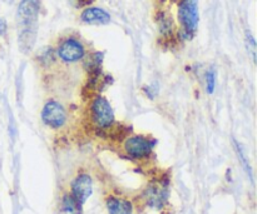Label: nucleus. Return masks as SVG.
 <instances>
[{
	"instance_id": "7",
	"label": "nucleus",
	"mask_w": 257,
	"mask_h": 214,
	"mask_svg": "<svg viewBox=\"0 0 257 214\" xmlns=\"http://www.w3.org/2000/svg\"><path fill=\"white\" fill-rule=\"evenodd\" d=\"M153 147V143H151L147 138L135 135L125 140L124 149L127 154L133 158H145L151 153Z\"/></svg>"
},
{
	"instance_id": "3",
	"label": "nucleus",
	"mask_w": 257,
	"mask_h": 214,
	"mask_svg": "<svg viewBox=\"0 0 257 214\" xmlns=\"http://www.w3.org/2000/svg\"><path fill=\"white\" fill-rule=\"evenodd\" d=\"M93 122L99 128H109L114 123V112L110 107L109 102L105 98H95L92 104Z\"/></svg>"
},
{
	"instance_id": "4",
	"label": "nucleus",
	"mask_w": 257,
	"mask_h": 214,
	"mask_svg": "<svg viewBox=\"0 0 257 214\" xmlns=\"http://www.w3.org/2000/svg\"><path fill=\"white\" fill-rule=\"evenodd\" d=\"M42 119L49 127L60 128L67 122V112L60 103L50 100L43 107Z\"/></svg>"
},
{
	"instance_id": "2",
	"label": "nucleus",
	"mask_w": 257,
	"mask_h": 214,
	"mask_svg": "<svg viewBox=\"0 0 257 214\" xmlns=\"http://www.w3.org/2000/svg\"><path fill=\"white\" fill-rule=\"evenodd\" d=\"M178 20L182 28L183 37L190 39L196 34L200 22L198 0H181L178 7Z\"/></svg>"
},
{
	"instance_id": "15",
	"label": "nucleus",
	"mask_w": 257,
	"mask_h": 214,
	"mask_svg": "<svg viewBox=\"0 0 257 214\" xmlns=\"http://www.w3.org/2000/svg\"><path fill=\"white\" fill-rule=\"evenodd\" d=\"M235 143H236V152H237L238 157H240V159H241V162H242L243 167H245L246 172H247V173H248V174H250L251 179H252V170H251L250 165H248V162H247V160H246L245 155H243V150H242V148H241V147H240V144H238V143H237V142H235Z\"/></svg>"
},
{
	"instance_id": "10",
	"label": "nucleus",
	"mask_w": 257,
	"mask_h": 214,
	"mask_svg": "<svg viewBox=\"0 0 257 214\" xmlns=\"http://www.w3.org/2000/svg\"><path fill=\"white\" fill-rule=\"evenodd\" d=\"M109 214H132V205L130 202L118 198H110L107 202Z\"/></svg>"
},
{
	"instance_id": "11",
	"label": "nucleus",
	"mask_w": 257,
	"mask_h": 214,
	"mask_svg": "<svg viewBox=\"0 0 257 214\" xmlns=\"http://www.w3.org/2000/svg\"><path fill=\"white\" fill-rule=\"evenodd\" d=\"M158 27H160V30L162 34H170L172 32V20H171L170 15L166 14V13H162V14L158 15L157 18Z\"/></svg>"
},
{
	"instance_id": "16",
	"label": "nucleus",
	"mask_w": 257,
	"mask_h": 214,
	"mask_svg": "<svg viewBox=\"0 0 257 214\" xmlns=\"http://www.w3.org/2000/svg\"><path fill=\"white\" fill-rule=\"evenodd\" d=\"M7 30H8L7 22H5L3 18H0V35H2V37H4L5 33H7Z\"/></svg>"
},
{
	"instance_id": "12",
	"label": "nucleus",
	"mask_w": 257,
	"mask_h": 214,
	"mask_svg": "<svg viewBox=\"0 0 257 214\" xmlns=\"http://www.w3.org/2000/svg\"><path fill=\"white\" fill-rule=\"evenodd\" d=\"M63 207H64V210L68 213L77 214L78 212L82 210V207L77 203V200L72 197V195H65L64 200H63Z\"/></svg>"
},
{
	"instance_id": "5",
	"label": "nucleus",
	"mask_w": 257,
	"mask_h": 214,
	"mask_svg": "<svg viewBox=\"0 0 257 214\" xmlns=\"http://www.w3.org/2000/svg\"><path fill=\"white\" fill-rule=\"evenodd\" d=\"M58 55L65 63H74L85 55L84 45L75 38H67L58 47Z\"/></svg>"
},
{
	"instance_id": "14",
	"label": "nucleus",
	"mask_w": 257,
	"mask_h": 214,
	"mask_svg": "<svg viewBox=\"0 0 257 214\" xmlns=\"http://www.w3.org/2000/svg\"><path fill=\"white\" fill-rule=\"evenodd\" d=\"M246 47H247V50L252 57V60L256 62V40L251 33H247V35H246Z\"/></svg>"
},
{
	"instance_id": "9",
	"label": "nucleus",
	"mask_w": 257,
	"mask_h": 214,
	"mask_svg": "<svg viewBox=\"0 0 257 214\" xmlns=\"http://www.w3.org/2000/svg\"><path fill=\"white\" fill-rule=\"evenodd\" d=\"M146 199L147 203L153 208H161L165 204L167 199V193L165 188H161L158 185H152L146 190Z\"/></svg>"
},
{
	"instance_id": "17",
	"label": "nucleus",
	"mask_w": 257,
	"mask_h": 214,
	"mask_svg": "<svg viewBox=\"0 0 257 214\" xmlns=\"http://www.w3.org/2000/svg\"><path fill=\"white\" fill-rule=\"evenodd\" d=\"M89 2H90V0H74V4L77 5L78 8H79V7H82V5L88 4Z\"/></svg>"
},
{
	"instance_id": "1",
	"label": "nucleus",
	"mask_w": 257,
	"mask_h": 214,
	"mask_svg": "<svg viewBox=\"0 0 257 214\" xmlns=\"http://www.w3.org/2000/svg\"><path fill=\"white\" fill-rule=\"evenodd\" d=\"M39 10V0H20L17 12V23L18 42L23 53H29L34 47Z\"/></svg>"
},
{
	"instance_id": "6",
	"label": "nucleus",
	"mask_w": 257,
	"mask_h": 214,
	"mask_svg": "<svg viewBox=\"0 0 257 214\" xmlns=\"http://www.w3.org/2000/svg\"><path fill=\"white\" fill-rule=\"evenodd\" d=\"M93 182L92 178L87 174H80L72 183V197L82 207L88 198L92 195Z\"/></svg>"
},
{
	"instance_id": "8",
	"label": "nucleus",
	"mask_w": 257,
	"mask_h": 214,
	"mask_svg": "<svg viewBox=\"0 0 257 214\" xmlns=\"http://www.w3.org/2000/svg\"><path fill=\"white\" fill-rule=\"evenodd\" d=\"M80 19L85 24L105 25L110 22V14L102 8L89 7L83 10Z\"/></svg>"
},
{
	"instance_id": "13",
	"label": "nucleus",
	"mask_w": 257,
	"mask_h": 214,
	"mask_svg": "<svg viewBox=\"0 0 257 214\" xmlns=\"http://www.w3.org/2000/svg\"><path fill=\"white\" fill-rule=\"evenodd\" d=\"M216 89V73L215 70H210L206 74V90L208 94H212Z\"/></svg>"
}]
</instances>
